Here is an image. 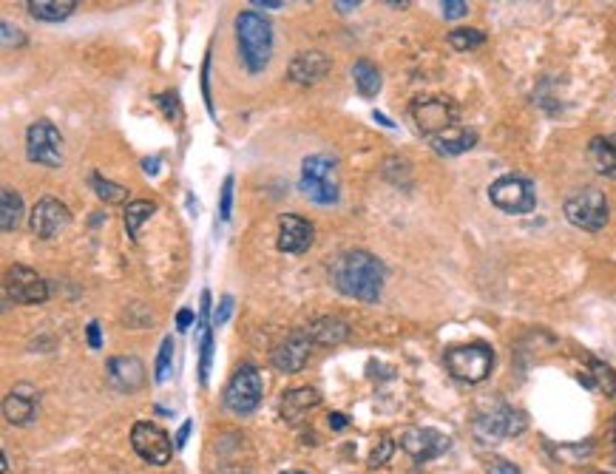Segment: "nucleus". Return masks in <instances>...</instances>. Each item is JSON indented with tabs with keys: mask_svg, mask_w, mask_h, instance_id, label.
I'll list each match as a JSON object with an SVG mask.
<instances>
[{
	"mask_svg": "<svg viewBox=\"0 0 616 474\" xmlns=\"http://www.w3.org/2000/svg\"><path fill=\"white\" fill-rule=\"evenodd\" d=\"M330 279H333V287L338 293L375 304L384 293L387 267L367 250H347L330 267Z\"/></svg>",
	"mask_w": 616,
	"mask_h": 474,
	"instance_id": "obj_1",
	"label": "nucleus"
},
{
	"mask_svg": "<svg viewBox=\"0 0 616 474\" xmlns=\"http://www.w3.org/2000/svg\"><path fill=\"white\" fill-rule=\"evenodd\" d=\"M233 26H236V43L245 69L250 74L267 69L273 57V23L259 12H239Z\"/></svg>",
	"mask_w": 616,
	"mask_h": 474,
	"instance_id": "obj_2",
	"label": "nucleus"
},
{
	"mask_svg": "<svg viewBox=\"0 0 616 474\" xmlns=\"http://www.w3.org/2000/svg\"><path fill=\"white\" fill-rule=\"evenodd\" d=\"M301 194L316 205H335L341 196V182H338V162L327 154H313L301 162Z\"/></svg>",
	"mask_w": 616,
	"mask_h": 474,
	"instance_id": "obj_3",
	"label": "nucleus"
},
{
	"mask_svg": "<svg viewBox=\"0 0 616 474\" xmlns=\"http://www.w3.org/2000/svg\"><path fill=\"white\" fill-rule=\"evenodd\" d=\"M443 361H446V369L452 372V378H458L463 384H480L492 375L494 352L489 344L475 341V344L449 347Z\"/></svg>",
	"mask_w": 616,
	"mask_h": 474,
	"instance_id": "obj_4",
	"label": "nucleus"
},
{
	"mask_svg": "<svg viewBox=\"0 0 616 474\" xmlns=\"http://www.w3.org/2000/svg\"><path fill=\"white\" fill-rule=\"evenodd\" d=\"M526 426V412H520V409H514L509 404H494L480 409L475 423H472L475 438L480 443H497V440L503 438H517V435L526 432Z\"/></svg>",
	"mask_w": 616,
	"mask_h": 474,
	"instance_id": "obj_5",
	"label": "nucleus"
},
{
	"mask_svg": "<svg viewBox=\"0 0 616 474\" xmlns=\"http://www.w3.org/2000/svg\"><path fill=\"white\" fill-rule=\"evenodd\" d=\"M415 128L421 131L426 140L438 137L443 131L460 125V108L449 97H418L409 108Z\"/></svg>",
	"mask_w": 616,
	"mask_h": 474,
	"instance_id": "obj_6",
	"label": "nucleus"
},
{
	"mask_svg": "<svg viewBox=\"0 0 616 474\" xmlns=\"http://www.w3.org/2000/svg\"><path fill=\"white\" fill-rule=\"evenodd\" d=\"M565 219L574 225V228L588 230V233H599V230L608 225V199L597 188H582L574 196H568L563 205Z\"/></svg>",
	"mask_w": 616,
	"mask_h": 474,
	"instance_id": "obj_7",
	"label": "nucleus"
},
{
	"mask_svg": "<svg viewBox=\"0 0 616 474\" xmlns=\"http://www.w3.org/2000/svg\"><path fill=\"white\" fill-rule=\"evenodd\" d=\"M489 199L497 211L509 216H526L537 208V191L526 176H500L489 185Z\"/></svg>",
	"mask_w": 616,
	"mask_h": 474,
	"instance_id": "obj_8",
	"label": "nucleus"
},
{
	"mask_svg": "<svg viewBox=\"0 0 616 474\" xmlns=\"http://www.w3.org/2000/svg\"><path fill=\"white\" fill-rule=\"evenodd\" d=\"M264 384L262 372L253 367V364H242L236 369V375L230 378V384L225 387L222 401L228 406L233 415H250L256 406L262 404Z\"/></svg>",
	"mask_w": 616,
	"mask_h": 474,
	"instance_id": "obj_9",
	"label": "nucleus"
},
{
	"mask_svg": "<svg viewBox=\"0 0 616 474\" xmlns=\"http://www.w3.org/2000/svg\"><path fill=\"white\" fill-rule=\"evenodd\" d=\"M49 299V281L43 276H37L32 267L23 264H12L6 270V281H3V301L6 307L15 304H43Z\"/></svg>",
	"mask_w": 616,
	"mask_h": 474,
	"instance_id": "obj_10",
	"label": "nucleus"
},
{
	"mask_svg": "<svg viewBox=\"0 0 616 474\" xmlns=\"http://www.w3.org/2000/svg\"><path fill=\"white\" fill-rule=\"evenodd\" d=\"M26 157L46 165V168H60L63 165V134L57 125L49 120H37L26 131Z\"/></svg>",
	"mask_w": 616,
	"mask_h": 474,
	"instance_id": "obj_11",
	"label": "nucleus"
},
{
	"mask_svg": "<svg viewBox=\"0 0 616 474\" xmlns=\"http://www.w3.org/2000/svg\"><path fill=\"white\" fill-rule=\"evenodd\" d=\"M131 446H134V452H137L145 463H151V466L171 463L176 449L171 438L165 435V429H159L157 423L151 421L134 423V429H131Z\"/></svg>",
	"mask_w": 616,
	"mask_h": 474,
	"instance_id": "obj_12",
	"label": "nucleus"
},
{
	"mask_svg": "<svg viewBox=\"0 0 616 474\" xmlns=\"http://www.w3.org/2000/svg\"><path fill=\"white\" fill-rule=\"evenodd\" d=\"M452 440L438 429H426V426H409L401 432V449L412 457L415 463H429L443 452H449Z\"/></svg>",
	"mask_w": 616,
	"mask_h": 474,
	"instance_id": "obj_13",
	"label": "nucleus"
},
{
	"mask_svg": "<svg viewBox=\"0 0 616 474\" xmlns=\"http://www.w3.org/2000/svg\"><path fill=\"white\" fill-rule=\"evenodd\" d=\"M69 222V208H66L60 199H54V196L37 199V205L32 208V213H29V228H32L37 239H54L60 230L69 228Z\"/></svg>",
	"mask_w": 616,
	"mask_h": 474,
	"instance_id": "obj_14",
	"label": "nucleus"
},
{
	"mask_svg": "<svg viewBox=\"0 0 616 474\" xmlns=\"http://www.w3.org/2000/svg\"><path fill=\"white\" fill-rule=\"evenodd\" d=\"M316 242V228L313 222L301 219L296 213H282L279 216V239H276V247L282 253H293V256H301L307 253Z\"/></svg>",
	"mask_w": 616,
	"mask_h": 474,
	"instance_id": "obj_15",
	"label": "nucleus"
},
{
	"mask_svg": "<svg viewBox=\"0 0 616 474\" xmlns=\"http://www.w3.org/2000/svg\"><path fill=\"white\" fill-rule=\"evenodd\" d=\"M310 347H313V341H310V335L304 333V330L290 333L287 341L273 350V367L279 369V372H287V375L301 372L304 364H307V358H310Z\"/></svg>",
	"mask_w": 616,
	"mask_h": 474,
	"instance_id": "obj_16",
	"label": "nucleus"
},
{
	"mask_svg": "<svg viewBox=\"0 0 616 474\" xmlns=\"http://www.w3.org/2000/svg\"><path fill=\"white\" fill-rule=\"evenodd\" d=\"M108 384L117 392H137L145 384V364L137 355H117L106 364Z\"/></svg>",
	"mask_w": 616,
	"mask_h": 474,
	"instance_id": "obj_17",
	"label": "nucleus"
},
{
	"mask_svg": "<svg viewBox=\"0 0 616 474\" xmlns=\"http://www.w3.org/2000/svg\"><path fill=\"white\" fill-rule=\"evenodd\" d=\"M333 69L330 57L324 52H301L293 57V63L287 66V77L299 86H316L327 77V71Z\"/></svg>",
	"mask_w": 616,
	"mask_h": 474,
	"instance_id": "obj_18",
	"label": "nucleus"
},
{
	"mask_svg": "<svg viewBox=\"0 0 616 474\" xmlns=\"http://www.w3.org/2000/svg\"><path fill=\"white\" fill-rule=\"evenodd\" d=\"M37 401H40V395L29 384L15 387L6 395V401H3L6 421L12 423V426H29L37 418Z\"/></svg>",
	"mask_w": 616,
	"mask_h": 474,
	"instance_id": "obj_19",
	"label": "nucleus"
},
{
	"mask_svg": "<svg viewBox=\"0 0 616 474\" xmlns=\"http://www.w3.org/2000/svg\"><path fill=\"white\" fill-rule=\"evenodd\" d=\"M432 148L443 154V157H460L466 151H472L477 145V131L469 125H455L449 131H443L438 137H432Z\"/></svg>",
	"mask_w": 616,
	"mask_h": 474,
	"instance_id": "obj_20",
	"label": "nucleus"
},
{
	"mask_svg": "<svg viewBox=\"0 0 616 474\" xmlns=\"http://www.w3.org/2000/svg\"><path fill=\"white\" fill-rule=\"evenodd\" d=\"M304 333L310 335V341L318 344V347H335V344H344V341H347L350 327H347V321H341V318L321 316L316 318L313 324H307Z\"/></svg>",
	"mask_w": 616,
	"mask_h": 474,
	"instance_id": "obj_21",
	"label": "nucleus"
},
{
	"mask_svg": "<svg viewBox=\"0 0 616 474\" xmlns=\"http://www.w3.org/2000/svg\"><path fill=\"white\" fill-rule=\"evenodd\" d=\"M321 404V395H318V389L313 387H299V389H290V392H284L282 398V418L290 423H299L310 409H316V406Z\"/></svg>",
	"mask_w": 616,
	"mask_h": 474,
	"instance_id": "obj_22",
	"label": "nucleus"
},
{
	"mask_svg": "<svg viewBox=\"0 0 616 474\" xmlns=\"http://www.w3.org/2000/svg\"><path fill=\"white\" fill-rule=\"evenodd\" d=\"M208 313H211V293H202V307H199V324H202V341H199V384H208L213 361V327L208 324Z\"/></svg>",
	"mask_w": 616,
	"mask_h": 474,
	"instance_id": "obj_23",
	"label": "nucleus"
},
{
	"mask_svg": "<svg viewBox=\"0 0 616 474\" xmlns=\"http://www.w3.org/2000/svg\"><path fill=\"white\" fill-rule=\"evenodd\" d=\"M588 162L599 176L616 179V140L608 137H594L588 142Z\"/></svg>",
	"mask_w": 616,
	"mask_h": 474,
	"instance_id": "obj_24",
	"label": "nucleus"
},
{
	"mask_svg": "<svg viewBox=\"0 0 616 474\" xmlns=\"http://www.w3.org/2000/svg\"><path fill=\"white\" fill-rule=\"evenodd\" d=\"M352 80H355V88H358V94H361L364 100L378 97V91L384 86V77H381V71H378V66H375L372 60H355Z\"/></svg>",
	"mask_w": 616,
	"mask_h": 474,
	"instance_id": "obj_25",
	"label": "nucleus"
},
{
	"mask_svg": "<svg viewBox=\"0 0 616 474\" xmlns=\"http://www.w3.org/2000/svg\"><path fill=\"white\" fill-rule=\"evenodd\" d=\"M26 9H29V15L35 20L60 23V20H66L77 9V0H29Z\"/></svg>",
	"mask_w": 616,
	"mask_h": 474,
	"instance_id": "obj_26",
	"label": "nucleus"
},
{
	"mask_svg": "<svg viewBox=\"0 0 616 474\" xmlns=\"http://www.w3.org/2000/svg\"><path fill=\"white\" fill-rule=\"evenodd\" d=\"M20 222H23V199L18 191L3 188L0 191V228H3V233H12V230H18Z\"/></svg>",
	"mask_w": 616,
	"mask_h": 474,
	"instance_id": "obj_27",
	"label": "nucleus"
},
{
	"mask_svg": "<svg viewBox=\"0 0 616 474\" xmlns=\"http://www.w3.org/2000/svg\"><path fill=\"white\" fill-rule=\"evenodd\" d=\"M154 213H157V205L148 202V199H137V202H128V205H125V230H128V236H131L134 242H137V236H140L142 222H148Z\"/></svg>",
	"mask_w": 616,
	"mask_h": 474,
	"instance_id": "obj_28",
	"label": "nucleus"
},
{
	"mask_svg": "<svg viewBox=\"0 0 616 474\" xmlns=\"http://www.w3.org/2000/svg\"><path fill=\"white\" fill-rule=\"evenodd\" d=\"M91 188H94V194L100 196L106 205H120V202L128 199V188H123V185H117V182H111V179L100 174L91 176Z\"/></svg>",
	"mask_w": 616,
	"mask_h": 474,
	"instance_id": "obj_29",
	"label": "nucleus"
},
{
	"mask_svg": "<svg viewBox=\"0 0 616 474\" xmlns=\"http://www.w3.org/2000/svg\"><path fill=\"white\" fill-rule=\"evenodd\" d=\"M171 372H174V338L165 335V338H162V347H159L157 364H154V381L165 384V381L171 378Z\"/></svg>",
	"mask_w": 616,
	"mask_h": 474,
	"instance_id": "obj_30",
	"label": "nucleus"
},
{
	"mask_svg": "<svg viewBox=\"0 0 616 474\" xmlns=\"http://www.w3.org/2000/svg\"><path fill=\"white\" fill-rule=\"evenodd\" d=\"M449 43L458 52H472V49L486 43V35L480 29H455V32H449Z\"/></svg>",
	"mask_w": 616,
	"mask_h": 474,
	"instance_id": "obj_31",
	"label": "nucleus"
},
{
	"mask_svg": "<svg viewBox=\"0 0 616 474\" xmlns=\"http://www.w3.org/2000/svg\"><path fill=\"white\" fill-rule=\"evenodd\" d=\"M588 387H597V389H602L605 395H614L616 392L614 369L605 367V364H599V361H591V381H588Z\"/></svg>",
	"mask_w": 616,
	"mask_h": 474,
	"instance_id": "obj_32",
	"label": "nucleus"
},
{
	"mask_svg": "<svg viewBox=\"0 0 616 474\" xmlns=\"http://www.w3.org/2000/svg\"><path fill=\"white\" fill-rule=\"evenodd\" d=\"M157 106L162 108V111H165V117H168V120H179V117H182V108H179V97H176L174 91H165V94H159Z\"/></svg>",
	"mask_w": 616,
	"mask_h": 474,
	"instance_id": "obj_33",
	"label": "nucleus"
},
{
	"mask_svg": "<svg viewBox=\"0 0 616 474\" xmlns=\"http://www.w3.org/2000/svg\"><path fill=\"white\" fill-rule=\"evenodd\" d=\"M392 449H395V443L389 438H381L378 443H375V449H372L370 455V466L372 469H378V466H384L389 457H392Z\"/></svg>",
	"mask_w": 616,
	"mask_h": 474,
	"instance_id": "obj_34",
	"label": "nucleus"
},
{
	"mask_svg": "<svg viewBox=\"0 0 616 474\" xmlns=\"http://www.w3.org/2000/svg\"><path fill=\"white\" fill-rule=\"evenodd\" d=\"M230 211H233V176H225L222 196H219V219H222V222H228Z\"/></svg>",
	"mask_w": 616,
	"mask_h": 474,
	"instance_id": "obj_35",
	"label": "nucleus"
},
{
	"mask_svg": "<svg viewBox=\"0 0 616 474\" xmlns=\"http://www.w3.org/2000/svg\"><path fill=\"white\" fill-rule=\"evenodd\" d=\"M440 9H443V18L446 20H458L469 15V3L466 0H443Z\"/></svg>",
	"mask_w": 616,
	"mask_h": 474,
	"instance_id": "obj_36",
	"label": "nucleus"
},
{
	"mask_svg": "<svg viewBox=\"0 0 616 474\" xmlns=\"http://www.w3.org/2000/svg\"><path fill=\"white\" fill-rule=\"evenodd\" d=\"M486 474H520V469L514 463H509V460H503V457H492L486 463Z\"/></svg>",
	"mask_w": 616,
	"mask_h": 474,
	"instance_id": "obj_37",
	"label": "nucleus"
},
{
	"mask_svg": "<svg viewBox=\"0 0 616 474\" xmlns=\"http://www.w3.org/2000/svg\"><path fill=\"white\" fill-rule=\"evenodd\" d=\"M0 29H3V46H6V49H12V46H23V43H26V37L20 35L18 26H12V23H3Z\"/></svg>",
	"mask_w": 616,
	"mask_h": 474,
	"instance_id": "obj_38",
	"label": "nucleus"
},
{
	"mask_svg": "<svg viewBox=\"0 0 616 474\" xmlns=\"http://www.w3.org/2000/svg\"><path fill=\"white\" fill-rule=\"evenodd\" d=\"M230 313H233V299L225 296L222 304H219V310H216V316H213V327H222V324L230 318Z\"/></svg>",
	"mask_w": 616,
	"mask_h": 474,
	"instance_id": "obj_39",
	"label": "nucleus"
},
{
	"mask_svg": "<svg viewBox=\"0 0 616 474\" xmlns=\"http://www.w3.org/2000/svg\"><path fill=\"white\" fill-rule=\"evenodd\" d=\"M211 57H205V69H202V88H205V100H208V111L213 114V100H211Z\"/></svg>",
	"mask_w": 616,
	"mask_h": 474,
	"instance_id": "obj_40",
	"label": "nucleus"
},
{
	"mask_svg": "<svg viewBox=\"0 0 616 474\" xmlns=\"http://www.w3.org/2000/svg\"><path fill=\"white\" fill-rule=\"evenodd\" d=\"M86 335H88V347H91V350H100V347H103V338H100V324H97V321H91V324H88Z\"/></svg>",
	"mask_w": 616,
	"mask_h": 474,
	"instance_id": "obj_41",
	"label": "nucleus"
},
{
	"mask_svg": "<svg viewBox=\"0 0 616 474\" xmlns=\"http://www.w3.org/2000/svg\"><path fill=\"white\" fill-rule=\"evenodd\" d=\"M191 429H194V421H185L182 426H179V432H176V438H174L176 449H185V443H188V435H191Z\"/></svg>",
	"mask_w": 616,
	"mask_h": 474,
	"instance_id": "obj_42",
	"label": "nucleus"
},
{
	"mask_svg": "<svg viewBox=\"0 0 616 474\" xmlns=\"http://www.w3.org/2000/svg\"><path fill=\"white\" fill-rule=\"evenodd\" d=\"M191 324H194V310H179V313H176V327H179V333H185Z\"/></svg>",
	"mask_w": 616,
	"mask_h": 474,
	"instance_id": "obj_43",
	"label": "nucleus"
},
{
	"mask_svg": "<svg viewBox=\"0 0 616 474\" xmlns=\"http://www.w3.org/2000/svg\"><path fill=\"white\" fill-rule=\"evenodd\" d=\"M256 9H282V0H253Z\"/></svg>",
	"mask_w": 616,
	"mask_h": 474,
	"instance_id": "obj_44",
	"label": "nucleus"
},
{
	"mask_svg": "<svg viewBox=\"0 0 616 474\" xmlns=\"http://www.w3.org/2000/svg\"><path fill=\"white\" fill-rule=\"evenodd\" d=\"M347 415H341V412H333V415H330V426H333V429H344V426H347Z\"/></svg>",
	"mask_w": 616,
	"mask_h": 474,
	"instance_id": "obj_45",
	"label": "nucleus"
},
{
	"mask_svg": "<svg viewBox=\"0 0 616 474\" xmlns=\"http://www.w3.org/2000/svg\"><path fill=\"white\" fill-rule=\"evenodd\" d=\"M335 9L347 15V12H352V9H358V3H335Z\"/></svg>",
	"mask_w": 616,
	"mask_h": 474,
	"instance_id": "obj_46",
	"label": "nucleus"
},
{
	"mask_svg": "<svg viewBox=\"0 0 616 474\" xmlns=\"http://www.w3.org/2000/svg\"><path fill=\"white\" fill-rule=\"evenodd\" d=\"M282 474H310V472H301V469H290V472H282Z\"/></svg>",
	"mask_w": 616,
	"mask_h": 474,
	"instance_id": "obj_47",
	"label": "nucleus"
},
{
	"mask_svg": "<svg viewBox=\"0 0 616 474\" xmlns=\"http://www.w3.org/2000/svg\"><path fill=\"white\" fill-rule=\"evenodd\" d=\"M614 455H616V421H614Z\"/></svg>",
	"mask_w": 616,
	"mask_h": 474,
	"instance_id": "obj_48",
	"label": "nucleus"
},
{
	"mask_svg": "<svg viewBox=\"0 0 616 474\" xmlns=\"http://www.w3.org/2000/svg\"><path fill=\"white\" fill-rule=\"evenodd\" d=\"M597 474H605V472H597Z\"/></svg>",
	"mask_w": 616,
	"mask_h": 474,
	"instance_id": "obj_49",
	"label": "nucleus"
}]
</instances>
